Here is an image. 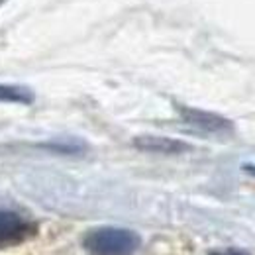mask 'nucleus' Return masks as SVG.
I'll use <instances>...</instances> for the list:
<instances>
[{
  "instance_id": "f257e3e1",
  "label": "nucleus",
  "mask_w": 255,
  "mask_h": 255,
  "mask_svg": "<svg viewBox=\"0 0 255 255\" xmlns=\"http://www.w3.org/2000/svg\"><path fill=\"white\" fill-rule=\"evenodd\" d=\"M141 246V238L128 228L100 226L85 234L83 248L89 255H133Z\"/></svg>"
},
{
  "instance_id": "423d86ee",
  "label": "nucleus",
  "mask_w": 255,
  "mask_h": 255,
  "mask_svg": "<svg viewBox=\"0 0 255 255\" xmlns=\"http://www.w3.org/2000/svg\"><path fill=\"white\" fill-rule=\"evenodd\" d=\"M208 255H250L246 250L240 248H224V250H212Z\"/></svg>"
},
{
  "instance_id": "7ed1b4c3",
  "label": "nucleus",
  "mask_w": 255,
  "mask_h": 255,
  "mask_svg": "<svg viewBox=\"0 0 255 255\" xmlns=\"http://www.w3.org/2000/svg\"><path fill=\"white\" fill-rule=\"evenodd\" d=\"M37 234V226L14 210H0V250L16 248Z\"/></svg>"
},
{
  "instance_id": "0eeeda50",
  "label": "nucleus",
  "mask_w": 255,
  "mask_h": 255,
  "mask_svg": "<svg viewBox=\"0 0 255 255\" xmlns=\"http://www.w3.org/2000/svg\"><path fill=\"white\" fill-rule=\"evenodd\" d=\"M244 171H246V173H250V175H254V177H255V165H244Z\"/></svg>"
},
{
  "instance_id": "20e7f679",
  "label": "nucleus",
  "mask_w": 255,
  "mask_h": 255,
  "mask_svg": "<svg viewBox=\"0 0 255 255\" xmlns=\"http://www.w3.org/2000/svg\"><path fill=\"white\" fill-rule=\"evenodd\" d=\"M133 145L139 151L147 153H161V155H179L191 149L189 143L173 137H163V135H139L133 139Z\"/></svg>"
},
{
  "instance_id": "39448f33",
  "label": "nucleus",
  "mask_w": 255,
  "mask_h": 255,
  "mask_svg": "<svg viewBox=\"0 0 255 255\" xmlns=\"http://www.w3.org/2000/svg\"><path fill=\"white\" fill-rule=\"evenodd\" d=\"M0 102L14 104H32L33 93L22 85H0Z\"/></svg>"
},
{
  "instance_id": "f03ea898",
  "label": "nucleus",
  "mask_w": 255,
  "mask_h": 255,
  "mask_svg": "<svg viewBox=\"0 0 255 255\" xmlns=\"http://www.w3.org/2000/svg\"><path fill=\"white\" fill-rule=\"evenodd\" d=\"M177 112L185 124H189L196 131H202V133L230 135L236 129L232 120H228L222 114L210 112V110H200V108H192V106H177Z\"/></svg>"
}]
</instances>
